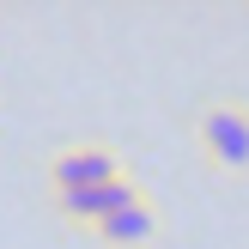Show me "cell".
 Returning a JSON list of instances; mask_svg holds the SVG:
<instances>
[{"label":"cell","mask_w":249,"mask_h":249,"mask_svg":"<svg viewBox=\"0 0 249 249\" xmlns=\"http://www.w3.org/2000/svg\"><path fill=\"white\" fill-rule=\"evenodd\" d=\"M140 182H134V177H116V182H104V189H79V195H55V213L61 219H67V225H85V231H91V225H104V219L109 213H122V207H128V201H140Z\"/></svg>","instance_id":"3957f363"},{"label":"cell","mask_w":249,"mask_h":249,"mask_svg":"<svg viewBox=\"0 0 249 249\" xmlns=\"http://www.w3.org/2000/svg\"><path fill=\"white\" fill-rule=\"evenodd\" d=\"M195 140H201V158L213 170L243 177V170H249V104L213 97V104L201 109V122H195Z\"/></svg>","instance_id":"6da1fadb"},{"label":"cell","mask_w":249,"mask_h":249,"mask_svg":"<svg viewBox=\"0 0 249 249\" xmlns=\"http://www.w3.org/2000/svg\"><path fill=\"white\" fill-rule=\"evenodd\" d=\"M91 231L109 249H146V243L158 237V207H152V195H140V201H128L122 213H109L104 225H91Z\"/></svg>","instance_id":"277c9868"},{"label":"cell","mask_w":249,"mask_h":249,"mask_svg":"<svg viewBox=\"0 0 249 249\" xmlns=\"http://www.w3.org/2000/svg\"><path fill=\"white\" fill-rule=\"evenodd\" d=\"M128 177L122 170V152L104 140H79V146H61L49 158V189L55 195H79V189H104V182Z\"/></svg>","instance_id":"7a4b0ae2"}]
</instances>
